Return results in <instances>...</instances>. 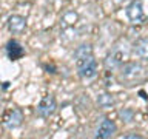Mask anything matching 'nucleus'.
<instances>
[{"label":"nucleus","instance_id":"obj_11","mask_svg":"<svg viewBox=\"0 0 148 139\" xmlns=\"http://www.w3.org/2000/svg\"><path fill=\"white\" fill-rule=\"evenodd\" d=\"M90 56H92V48H91V45H86V43L77 46V50L74 51V59H76V62L90 57Z\"/></svg>","mask_w":148,"mask_h":139},{"label":"nucleus","instance_id":"obj_4","mask_svg":"<svg viewBox=\"0 0 148 139\" xmlns=\"http://www.w3.org/2000/svg\"><path fill=\"white\" fill-rule=\"evenodd\" d=\"M22 120H23V114L18 108H9L5 111L3 118H2V124L5 125V128L8 130H14L17 127L22 125Z\"/></svg>","mask_w":148,"mask_h":139},{"label":"nucleus","instance_id":"obj_3","mask_svg":"<svg viewBox=\"0 0 148 139\" xmlns=\"http://www.w3.org/2000/svg\"><path fill=\"white\" fill-rule=\"evenodd\" d=\"M77 70H79V76L83 79H92L97 76V62L94 59V56H90L86 59L77 60L76 62Z\"/></svg>","mask_w":148,"mask_h":139},{"label":"nucleus","instance_id":"obj_10","mask_svg":"<svg viewBox=\"0 0 148 139\" xmlns=\"http://www.w3.org/2000/svg\"><path fill=\"white\" fill-rule=\"evenodd\" d=\"M133 53L140 59H148V37L139 39L133 45Z\"/></svg>","mask_w":148,"mask_h":139},{"label":"nucleus","instance_id":"obj_15","mask_svg":"<svg viewBox=\"0 0 148 139\" xmlns=\"http://www.w3.org/2000/svg\"><path fill=\"white\" fill-rule=\"evenodd\" d=\"M125 139H142L140 134H125Z\"/></svg>","mask_w":148,"mask_h":139},{"label":"nucleus","instance_id":"obj_12","mask_svg":"<svg viewBox=\"0 0 148 139\" xmlns=\"http://www.w3.org/2000/svg\"><path fill=\"white\" fill-rule=\"evenodd\" d=\"M97 104H99V107H102V108H111V107L116 104V100H114V97L111 94L103 93V94L97 96Z\"/></svg>","mask_w":148,"mask_h":139},{"label":"nucleus","instance_id":"obj_9","mask_svg":"<svg viewBox=\"0 0 148 139\" xmlns=\"http://www.w3.org/2000/svg\"><path fill=\"white\" fill-rule=\"evenodd\" d=\"M6 56L9 60H18L25 56V48L17 40H9L6 43Z\"/></svg>","mask_w":148,"mask_h":139},{"label":"nucleus","instance_id":"obj_2","mask_svg":"<svg viewBox=\"0 0 148 139\" xmlns=\"http://www.w3.org/2000/svg\"><path fill=\"white\" fill-rule=\"evenodd\" d=\"M143 74H145V70L140 63L136 62H128V63H122L120 67V79L127 82H134L137 79H140Z\"/></svg>","mask_w":148,"mask_h":139},{"label":"nucleus","instance_id":"obj_13","mask_svg":"<svg viewBox=\"0 0 148 139\" xmlns=\"http://www.w3.org/2000/svg\"><path fill=\"white\" fill-rule=\"evenodd\" d=\"M76 20H77V14L74 11H69V12H66L62 17V25L63 26H71V25L76 23Z\"/></svg>","mask_w":148,"mask_h":139},{"label":"nucleus","instance_id":"obj_1","mask_svg":"<svg viewBox=\"0 0 148 139\" xmlns=\"http://www.w3.org/2000/svg\"><path fill=\"white\" fill-rule=\"evenodd\" d=\"M127 16L134 25H142L148 20V0H133L127 6Z\"/></svg>","mask_w":148,"mask_h":139},{"label":"nucleus","instance_id":"obj_14","mask_svg":"<svg viewBox=\"0 0 148 139\" xmlns=\"http://www.w3.org/2000/svg\"><path fill=\"white\" fill-rule=\"evenodd\" d=\"M120 116H122V119L125 122H131L133 120V110H128V108H123L120 111Z\"/></svg>","mask_w":148,"mask_h":139},{"label":"nucleus","instance_id":"obj_6","mask_svg":"<svg viewBox=\"0 0 148 139\" xmlns=\"http://www.w3.org/2000/svg\"><path fill=\"white\" fill-rule=\"evenodd\" d=\"M125 54L122 50H114L113 53H110L108 56H106L105 59V68L106 70H116V68H120L123 63V59H125Z\"/></svg>","mask_w":148,"mask_h":139},{"label":"nucleus","instance_id":"obj_8","mask_svg":"<svg viewBox=\"0 0 148 139\" xmlns=\"http://www.w3.org/2000/svg\"><path fill=\"white\" fill-rule=\"evenodd\" d=\"M8 30L11 31L12 34H22V32L26 30V19L14 14V16H11L8 19Z\"/></svg>","mask_w":148,"mask_h":139},{"label":"nucleus","instance_id":"obj_5","mask_svg":"<svg viewBox=\"0 0 148 139\" xmlns=\"http://www.w3.org/2000/svg\"><path fill=\"white\" fill-rule=\"evenodd\" d=\"M56 108H57V104H56V99L53 96H43L42 100L37 105V114L40 118H49L56 113Z\"/></svg>","mask_w":148,"mask_h":139},{"label":"nucleus","instance_id":"obj_7","mask_svg":"<svg viewBox=\"0 0 148 139\" xmlns=\"http://www.w3.org/2000/svg\"><path fill=\"white\" fill-rule=\"evenodd\" d=\"M114 133H116V124L111 119H103L96 130V138L108 139L111 136H114Z\"/></svg>","mask_w":148,"mask_h":139}]
</instances>
